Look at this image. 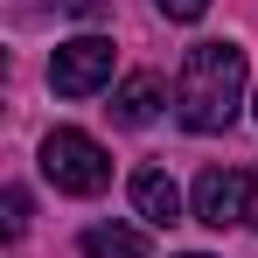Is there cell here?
Returning a JSON list of instances; mask_svg holds the SVG:
<instances>
[{"mask_svg":"<svg viewBox=\"0 0 258 258\" xmlns=\"http://www.w3.org/2000/svg\"><path fill=\"white\" fill-rule=\"evenodd\" d=\"M244 105V49L237 42H196L174 77V119L188 133H223Z\"/></svg>","mask_w":258,"mask_h":258,"instance_id":"cell-1","label":"cell"},{"mask_svg":"<svg viewBox=\"0 0 258 258\" xmlns=\"http://www.w3.org/2000/svg\"><path fill=\"white\" fill-rule=\"evenodd\" d=\"M42 174L63 188V196H98V188L112 181V154H105L91 133L56 126V133L42 140Z\"/></svg>","mask_w":258,"mask_h":258,"instance_id":"cell-2","label":"cell"},{"mask_svg":"<svg viewBox=\"0 0 258 258\" xmlns=\"http://www.w3.org/2000/svg\"><path fill=\"white\" fill-rule=\"evenodd\" d=\"M49 84H56V98H91V91H105L112 84V42H105V35H70V42H56Z\"/></svg>","mask_w":258,"mask_h":258,"instance_id":"cell-3","label":"cell"},{"mask_svg":"<svg viewBox=\"0 0 258 258\" xmlns=\"http://www.w3.org/2000/svg\"><path fill=\"white\" fill-rule=\"evenodd\" d=\"M244 216H251V174H237V168H203L196 174V223L230 230Z\"/></svg>","mask_w":258,"mask_h":258,"instance_id":"cell-4","label":"cell"},{"mask_svg":"<svg viewBox=\"0 0 258 258\" xmlns=\"http://www.w3.org/2000/svg\"><path fill=\"white\" fill-rule=\"evenodd\" d=\"M133 210L147 216V223H181V188H174V174L168 168H140L133 174Z\"/></svg>","mask_w":258,"mask_h":258,"instance_id":"cell-5","label":"cell"},{"mask_svg":"<svg viewBox=\"0 0 258 258\" xmlns=\"http://www.w3.org/2000/svg\"><path fill=\"white\" fill-rule=\"evenodd\" d=\"M112 119L119 126H154L161 119V77L154 70H133L126 84L112 91Z\"/></svg>","mask_w":258,"mask_h":258,"instance_id":"cell-6","label":"cell"},{"mask_svg":"<svg viewBox=\"0 0 258 258\" xmlns=\"http://www.w3.org/2000/svg\"><path fill=\"white\" fill-rule=\"evenodd\" d=\"M84 258H147V230H133V223H91Z\"/></svg>","mask_w":258,"mask_h":258,"instance_id":"cell-7","label":"cell"},{"mask_svg":"<svg viewBox=\"0 0 258 258\" xmlns=\"http://www.w3.org/2000/svg\"><path fill=\"white\" fill-rule=\"evenodd\" d=\"M28 230V188H7V237Z\"/></svg>","mask_w":258,"mask_h":258,"instance_id":"cell-8","label":"cell"},{"mask_svg":"<svg viewBox=\"0 0 258 258\" xmlns=\"http://www.w3.org/2000/svg\"><path fill=\"white\" fill-rule=\"evenodd\" d=\"M154 7H161L168 21H203V14H210V0H154Z\"/></svg>","mask_w":258,"mask_h":258,"instance_id":"cell-9","label":"cell"},{"mask_svg":"<svg viewBox=\"0 0 258 258\" xmlns=\"http://www.w3.org/2000/svg\"><path fill=\"white\" fill-rule=\"evenodd\" d=\"M56 7H70V14H98L105 0H56Z\"/></svg>","mask_w":258,"mask_h":258,"instance_id":"cell-10","label":"cell"},{"mask_svg":"<svg viewBox=\"0 0 258 258\" xmlns=\"http://www.w3.org/2000/svg\"><path fill=\"white\" fill-rule=\"evenodd\" d=\"M244 223H258V188H251V216H244Z\"/></svg>","mask_w":258,"mask_h":258,"instance_id":"cell-11","label":"cell"},{"mask_svg":"<svg viewBox=\"0 0 258 258\" xmlns=\"http://www.w3.org/2000/svg\"><path fill=\"white\" fill-rule=\"evenodd\" d=\"M181 258H210V251H181Z\"/></svg>","mask_w":258,"mask_h":258,"instance_id":"cell-12","label":"cell"},{"mask_svg":"<svg viewBox=\"0 0 258 258\" xmlns=\"http://www.w3.org/2000/svg\"><path fill=\"white\" fill-rule=\"evenodd\" d=\"M251 112H258V98H251Z\"/></svg>","mask_w":258,"mask_h":258,"instance_id":"cell-13","label":"cell"}]
</instances>
